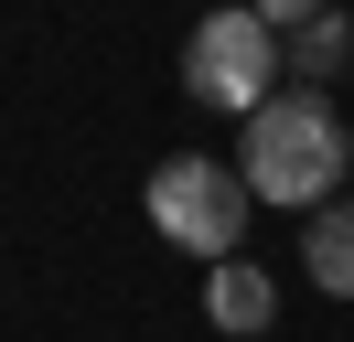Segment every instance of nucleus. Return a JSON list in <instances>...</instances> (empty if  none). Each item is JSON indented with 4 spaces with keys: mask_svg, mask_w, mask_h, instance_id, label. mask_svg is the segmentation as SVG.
<instances>
[{
    "mask_svg": "<svg viewBox=\"0 0 354 342\" xmlns=\"http://www.w3.org/2000/svg\"><path fill=\"white\" fill-rule=\"evenodd\" d=\"M301 268H311V289L354 299V192H333L322 214H301Z\"/></svg>",
    "mask_w": 354,
    "mask_h": 342,
    "instance_id": "39448f33",
    "label": "nucleus"
},
{
    "mask_svg": "<svg viewBox=\"0 0 354 342\" xmlns=\"http://www.w3.org/2000/svg\"><path fill=\"white\" fill-rule=\"evenodd\" d=\"M279 32H268L247 0H225V11H204L194 32H183V97L225 107V118H258L268 97H279Z\"/></svg>",
    "mask_w": 354,
    "mask_h": 342,
    "instance_id": "7ed1b4c3",
    "label": "nucleus"
},
{
    "mask_svg": "<svg viewBox=\"0 0 354 342\" xmlns=\"http://www.w3.org/2000/svg\"><path fill=\"white\" fill-rule=\"evenodd\" d=\"M204 321L236 342H258L268 321H279V289H268V268H247V256H225V268H204Z\"/></svg>",
    "mask_w": 354,
    "mask_h": 342,
    "instance_id": "20e7f679",
    "label": "nucleus"
},
{
    "mask_svg": "<svg viewBox=\"0 0 354 342\" xmlns=\"http://www.w3.org/2000/svg\"><path fill=\"white\" fill-rule=\"evenodd\" d=\"M247 11H258V21H268V32H301V21H322V11H333V0H247Z\"/></svg>",
    "mask_w": 354,
    "mask_h": 342,
    "instance_id": "0eeeda50",
    "label": "nucleus"
},
{
    "mask_svg": "<svg viewBox=\"0 0 354 342\" xmlns=\"http://www.w3.org/2000/svg\"><path fill=\"white\" fill-rule=\"evenodd\" d=\"M344 64H354V21H344V11H322V21L290 32V86H333Z\"/></svg>",
    "mask_w": 354,
    "mask_h": 342,
    "instance_id": "423d86ee",
    "label": "nucleus"
},
{
    "mask_svg": "<svg viewBox=\"0 0 354 342\" xmlns=\"http://www.w3.org/2000/svg\"><path fill=\"white\" fill-rule=\"evenodd\" d=\"M247 214H258V192H247L236 161H204V150H172V161H151V225L172 235L183 256H204V268H225L247 235Z\"/></svg>",
    "mask_w": 354,
    "mask_h": 342,
    "instance_id": "f03ea898",
    "label": "nucleus"
},
{
    "mask_svg": "<svg viewBox=\"0 0 354 342\" xmlns=\"http://www.w3.org/2000/svg\"><path fill=\"white\" fill-rule=\"evenodd\" d=\"M236 171H247V192H258V203H279V214H322L333 182L354 171V128L333 118L322 86H279V97L247 118Z\"/></svg>",
    "mask_w": 354,
    "mask_h": 342,
    "instance_id": "f257e3e1",
    "label": "nucleus"
}]
</instances>
